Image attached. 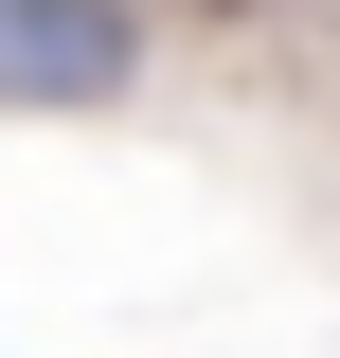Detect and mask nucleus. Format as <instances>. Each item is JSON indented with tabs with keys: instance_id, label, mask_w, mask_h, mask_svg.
Wrapping results in <instances>:
<instances>
[{
	"instance_id": "nucleus-1",
	"label": "nucleus",
	"mask_w": 340,
	"mask_h": 358,
	"mask_svg": "<svg viewBox=\"0 0 340 358\" xmlns=\"http://www.w3.org/2000/svg\"><path fill=\"white\" fill-rule=\"evenodd\" d=\"M126 0H0V108H126Z\"/></svg>"
}]
</instances>
